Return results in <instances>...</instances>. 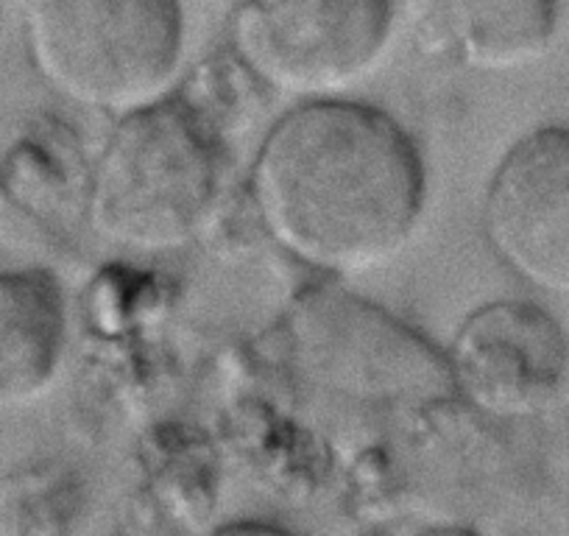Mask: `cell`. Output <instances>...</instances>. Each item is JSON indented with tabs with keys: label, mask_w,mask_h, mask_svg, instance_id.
I'll return each mask as SVG.
<instances>
[{
	"label": "cell",
	"mask_w": 569,
	"mask_h": 536,
	"mask_svg": "<svg viewBox=\"0 0 569 536\" xmlns=\"http://www.w3.org/2000/svg\"><path fill=\"white\" fill-rule=\"evenodd\" d=\"M249 193L268 238L321 275L388 266L413 238L427 173L413 138L349 98L299 101L266 131Z\"/></svg>",
	"instance_id": "cell-1"
},
{
	"label": "cell",
	"mask_w": 569,
	"mask_h": 536,
	"mask_svg": "<svg viewBox=\"0 0 569 536\" xmlns=\"http://www.w3.org/2000/svg\"><path fill=\"white\" fill-rule=\"evenodd\" d=\"M221 188L216 140L171 96L114 120L96 160L87 212L103 240L140 255L188 246Z\"/></svg>",
	"instance_id": "cell-2"
},
{
	"label": "cell",
	"mask_w": 569,
	"mask_h": 536,
	"mask_svg": "<svg viewBox=\"0 0 569 536\" xmlns=\"http://www.w3.org/2000/svg\"><path fill=\"white\" fill-rule=\"evenodd\" d=\"M23 23L42 81L114 120L168 98L182 68L179 0H29Z\"/></svg>",
	"instance_id": "cell-3"
},
{
	"label": "cell",
	"mask_w": 569,
	"mask_h": 536,
	"mask_svg": "<svg viewBox=\"0 0 569 536\" xmlns=\"http://www.w3.org/2000/svg\"><path fill=\"white\" fill-rule=\"evenodd\" d=\"M291 360L313 403L360 417L410 414L452 394L445 355L355 297L305 299L291 321Z\"/></svg>",
	"instance_id": "cell-4"
},
{
	"label": "cell",
	"mask_w": 569,
	"mask_h": 536,
	"mask_svg": "<svg viewBox=\"0 0 569 536\" xmlns=\"http://www.w3.org/2000/svg\"><path fill=\"white\" fill-rule=\"evenodd\" d=\"M393 23L397 0H232L229 46L266 90L319 101L380 64Z\"/></svg>",
	"instance_id": "cell-5"
},
{
	"label": "cell",
	"mask_w": 569,
	"mask_h": 536,
	"mask_svg": "<svg viewBox=\"0 0 569 536\" xmlns=\"http://www.w3.org/2000/svg\"><path fill=\"white\" fill-rule=\"evenodd\" d=\"M452 394L489 419H530L561 397L569 338L541 305L497 299L467 314L445 353Z\"/></svg>",
	"instance_id": "cell-6"
},
{
	"label": "cell",
	"mask_w": 569,
	"mask_h": 536,
	"mask_svg": "<svg viewBox=\"0 0 569 536\" xmlns=\"http://www.w3.org/2000/svg\"><path fill=\"white\" fill-rule=\"evenodd\" d=\"M483 238L517 280L569 297V126L519 138L491 171Z\"/></svg>",
	"instance_id": "cell-7"
},
{
	"label": "cell",
	"mask_w": 569,
	"mask_h": 536,
	"mask_svg": "<svg viewBox=\"0 0 569 536\" xmlns=\"http://www.w3.org/2000/svg\"><path fill=\"white\" fill-rule=\"evenodd\" d=\"M416 48L456 68L513 73L552 46L556 0H405Z\"/></svg>",
	"instance_id": "cell-8"
},
{
	"label": "cell",
	"mask_w": 569,
	"mask_h": 536,
	"mask_svg": "<svg viewBox=\"0 0 569 536\" xmlns=\"http://www.w3.org/2000/svg\"><path fill=\"white\" fill-rule=\"evenodd\" d=\"M62 294L46 275H0V414L40 403L64 358Z\"/></svg>",
	"instance_id": "cell-9"
},
{
	"label": "cell",
	"mask_w": 569,
	"mask_h": 536,
	"mask_svg": "<svg viewBox=\"0 0 569 536\" xmlns=\"http://www.w3.org/2000/svg\"><path fill=\"white\" fill-rule=\"evenodd\" d=\"M84 486L73 473L40 467L0 495V536H76L84 523Z\"/></svg>",
	"instance_id": "cell-10"
},
{
	"label": "cell",
	"mask_w": 569,
	"mask_h": 536,
	"mask_svg": "<svg viewBox=\"0 0 569 536\" xmlns=\"http://www.w3.org/2000/svg\"><path fill=\"white\" fill-rule=\"evenodd\" d=\"M207 536H291V534L268 523H229V525H221V528L210 530Z\"/></svg>",
	"instance_id": "cell-11"
},
{
	"label": "cell",
	"mask_w": 569,
	"mask_h": 536,
	"mask_svg": "<svg viewBox=\"0 0 569 536\" xmlns=\"http://www.w3.org/2000/svg\"><path fill=\"white\" fill-rule=\"evenodd\" d=\"M419 536H475V534H469V530H463V528H436V530H427V534H419Z\"/></svg>",
	"instance_id": "cell-12"
}]
</instances>
